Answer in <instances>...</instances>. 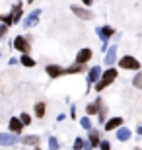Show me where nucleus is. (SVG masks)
Masks as SVG:
<instances>
[{
  "label": "nucleus",
  "mask_w": 142,
  "mask_h": 150,
  "mask_svg": "<svg viewBox=\"0 0 142 150\" xmlns=\"http://www.w3.org/2000/svg\"><path fill=\"white\" fill-rule=\"evenodd\" d=\"M117 76H119V70H117L115 67H107V70H101V76H99V80L93 84L92 88L95 90V92H103L105 88H109L111 84L117 80Z\"/></svg>",
  "instance_id": "obj_1"
},
{
  "label": "nucleus",
  "mask_w": 142,
  "mask_h": 150,
  "mask_svg": "<svg viewBox=\"0 0 142 150\" xmlns=\"http://www.w3.org/2000/svg\"><path fill=\"white\" fill-rule=\"evenodd\" d=\"M117 64L123 70H132V72H138L140 70V61L132 55H125V57H121V59H117Z\"/></svg>",
  "instance_id": "obj_2"
},
{
  "label": "nucleus",
  "mask_w": 142,
  "mask_h": 150,
  "mask_svg": "<svg viewBox=\"0 0 142 150\" xmlns=\"http://www.w3.org/2000/svg\"><path fill=\"white\" fill-rule=\"evenodd\" d=\"M12 47L20 51V55H31V43L25 39V35H16L12 41Z\"/></svg>",
  "instance_id": "obj_3"
},
{
  "label": "nucleus",
  "mask_w": 142,
  "mask_h": 150,
  "mask_svg": "<svg viewBox=\"0 0 142 150\" xmlns=\"http://www.w3.org/2000/svg\"><path fill=\"white\" fill-rule=\"evenodd\" d=\"M101 70H103V68L99 67V64H95V67H92V68H88V70H86V74H88V76H86L88 90H90V88L93 86V84H95V82L99 80V76H101Z\"/></svg>",
  "instance_id": "obj_4"
},
{
  "label": "nucleus",
  "mask_w": 142,
  "mask_h": 150,
  "mask_svg": "<svg viewBox=\"0 0 142 150\" xmlns=\"http://www.w3.org/2000/svg\"><path fill=\"white\" fill-rule=\"evenodd\" d=\"M70 12H72L76 18H80V20H93V12L88 10V8H84V6L72 4V6H70Z\"/></svg>",
  "instance_id": "obj_5"
},
{
  "label": "nucleus",
  "mask_w": 142,
  "mask_h": 150,
  "mask_svg": "<svg viewBox=\"0 0 142 150\" xmlns=\"http://www.w3.org/2000/svg\"><path fill=\"white\" fill-rule=\"evenodd\" d=\"M92 59H93V51L90 49V47H82V49L76 53V61L74 62H78V64H88Z\"/></svg>",
  "instance_id": "obj_6"
},
{
  "label": "nucleus",
  "mask_w": 142,
  "mask_h": 150,
  "mask_svg": "<svg viewBox=\"0 0 142 150\" xmlns=\"http://www.w3.org/2000/svg\"><path fill=\"white\" fill-rule=\"evenodd\" d=\"M20 142V137L14 133H0V146H14Z\"/></svg>",
  "instance_id": "obj_7"
},
{
  "label": "nucleus",
  "mask_w": 142,
  "mask_h": 150,
  "mask_svg": "<svg viewBox=\"0 0 142 150\" xmlns=\"http://www.w3.org/2000/svg\"><path fill=\"white\" fill-rule=\"evenodd\" d=\"M45 72H47V76L49 78H60L64 76V67H60V64H47L45 67Z\"/></svg>",
  "instance_id": "obj_8"
},
{
  "label": "nucleus",
  "mask_w": 142,
  "mask_h": 150,
  "mask_svg": "<svg viewBox=\"0 0 142 150\" xmlns=\"http://www.w3.org/2000/svg\"><path fill=\"white\" fill-rule=\"evenodd\" d=\"M123 123H125V119H123V117H109V119H105L103 129L107 131V133H111V131H115V129H119Z\"/></svg>",
  "instance_id": "obj_9"
},
{
  "label": "nucleus",
  "mask_w": 142,
  "mask_h": 150,
  "mask_svg": "<svg viewBox=\"0 0 142 150\" xmlns=\"http://www.w3.org/2000/svg\"><path fill=\"white\" fill-rule=\"evenodd\" d=\"M39 16H41V8H35V10H33L28 18H25L23 25H25L28 29H33V28H35V25L39 23Z\"/></svg>",
  "instance_id": "obj_10"
},
{
  "label": "nucleus",
  "mask_w": 142,
  "mask_h": 150,
  "mask_svg": "<svg viewBox=\"0 0 142 150\" xmlns=\"http://www.w3.org/2000/svg\"><path fill=\"white\" fill-rule=\"evenodd\" d=\"M132 137V131L125 125H121L119 129H115V139L119 140V142H126V140Z\"/></svg>",
  "instance_id": "obj_11"
},
{
  "label": "nucleus",
  "mask_w": 142,
  "mask_h": 150,
  "mask_svg": "<svg viewBox=\"0 0 142 150\" xmlns=\"http://www.w3.org/2000/svg\"><path fill=\"white\" fill-rule=\"evenodd\" d=\"M8 133H14V134H18V137H22V133H23V125H22V121L18 119V117H10V121H8Z\"/></svg>",
  "instance_id": "obj_12"
},
{
  "label": "nucleus",
  "mask_w": 142,
  "mask_h": 150,
  "mask_svg": "<svg viewBox=\"0 0 142 150\" xmlns=\"http://www.w3.org/2000/svg\"><path fill=\"white\" fill-rule=\"evenodd\" d=\"M103 62L107 67H113V62H117V45H109V49L105 51Z\"/></svg>",
  "instance_id": "obj_13"
},
{
  "label": "nucleus",
  "mask_w": 142,
  "mask_h": 150,
  "mask_svg": "<svg viewBox=\"0 0 142 150\" xmlns=\"http://www.w3.org/2000/svg\"><path fill=\"white\" fill-rule=\"evenodd\" d=\"M99 140H101V133H99L97 129H93V127H92L90 131H88V142L92 144V148H93V150L97 148Z\"/></svg>",
  "instance_id": "obj_14"
},
{
  "label": "nucleus",
  "mask_w": 142,
  "mask_h": 150,
  "mask_svg": "<svg viewBox=\"0 0 142 150\" xmlns=\"http://www.w3.org/2000/svg\"><path fill=\"white\" fill-rule=\"evenodd\" d=\"M23 16V10H22V2L20 4H14L12 6V12H10V18H12V25H16V23H20V20H22Z\"/></svg>",
  "instance_id": "obj_15"
},
{
  "label": "nucleus",
  "mask_w": 142,
  "mask_h": 150,
  "mask_svg": "<svg viewBox=\"0 0 142 150\" xmlns=\"http://www.w3.org/2000/svg\"><path fill=\"white\" fill-rule=\"evenodd\" d=\"M33 115H35V119H43V117L47 115V103H45V101H35Z\"/></svg>",
  "instance_id": "obj_16"
},
{
  "label": "nucleus",
  "mask_w": 142,
  "mask_h": 150,
  "mask_svg": "<svg viewBox=\"0 0 142 150\" xmlns=\"http://www.w3.org/2000/svg\"><path fill=\"white\" fill-rule=\"evenodd\" d=\"M88 67L86 64H78V62H74V64H70V67H64V76L66 74H82L86 72Z\"/></svg>",
  "instance_id": "obj_17"
},
{
  "label": "nucleus",
  "mask_w": 142,
  "mask_h": 150,
  "mask_svg": "<svg viewBox=\"0 0 142 150\" xmlns=\"http://www.w3.org/2000/svg\"><path fill=\"white\" fill-rule=\"evenodd\" d=\"M39 137L37 134H25V137H20V142L25 146H39Z\"/></svg>",
  "instance_id": "obj_18"
},
{
  "label": "nucleus",
  "mask_w": 142,
  "mask_h": 150,
  "mask_svg": "<svg viewBox=\"0 0 142 150\" xmlns=\"http://www.w3.org/2000/svg\"><path fill=\"white\" fill-rule=\"evenodd\" d=\"M18 62H20L22 67H25V68H33L35 64H37V61H35L31 55H20V61Z\"/></svg>",
  "instance_id": "obj_19"
},
{
  "label": "nucleus",
  "mask_w": 142,
  "mask_h": 150,
  "mask_svg": "<svg viewBox=\"0 0 142 150\" xmlns=\"http://www.w3.org/2000/svg\"><path fill=\"white\" fill-rule=\"evenodd\" d=\"M18 119H20V121H22V125L23 127H28V125H31V121H33V117L29 115V113H20V117H18Z\"/></svg>",
  "instance_id": "obj_20"
},
{
  "label": "nucleus",
  "mask_w": 142,
  "mask_h": 150,
  "mask_svg": "<svg viewBox=\"0 0 142 150\" xmlns=\"http://www.w3.org/2000/svg\"><path fill=\"white\" fill-rule=\"evenodd\" d=\"M132 86L136 90H142V70H138L136 76H132Z\"/></svg>",
  "instance_id": "obj_21"
},
{
  "label": "nucleus",
  "mask_w": 142,
  "mask_h": 150,
  "mask_svg": "<svg viewBox=\"0 0 142 150\" xmlns=\"http://www.w3.org/2000/svg\"><path fill=\"white\" fill-rule=\"evenodd\" d=\"M80 125H82L84 131H90V129H92V119H90L88 115H84L82 119H80Z\"/></svg>",
  "instance_id": "obj_22"
},
{
  "label": "nucleus",
  "mask_w": 142,
  "mask_h": 150,
  "mask_svg": "<svg viewBox=\"0 0 142 150\" xmlns=\"http://www.w3.org/2000/svg\"><path fill=\"white\" fill-rule=\"evenodd\" d=\"M105 119H107V107H99V111H97V123H105Z\"/></svg>",
  "instance_id": "obj_23"
},
{
  "label": "nucleus",
  "mask_w": 142,
  "mask_h": 150,
  "mask_svg": "<svg viewBox=\"0 0 142 150\" xmlns=\"http://www.w3.org/2000/svg\"><path fill=\"white\" fill-rule=\"evenodd\" d=\"M47 144H49L51 150H59V148H60V142H59V139H57V137H51Z\"/></svg>",
  "instance_id": "obj_24"
},
{
  "label": "nucleus",
  "mask_w": 142,
  "mask_h": 150,
  "mask_svg": "<svg viewBox=\"0 0 142 150\" xmlns=\"http://www.w3.org/2000/svg\"><path fill=\"white\" fill-rule=\"evenodd\" d=\"M0 23H4V25H8V28H10V25H12L10 14H0Z\"/></svg>",
  "instance_id": "obj_25"
},
{
  "label": "nucleus",
  "mask_w": 142,
  "mask_h": 150,
  "mask_svg": "<svg viewBox=\"0 0 142 150\" xmlns=\"http://www.w3.org/2000/svg\"><path fill=\"white\" fill-rule=\"evenodd\" d=\"M97 150H111V142L109 140H99Z\"/></svg>",
  "instance_id": "obj_26"
},
{
  "label": "nucleus",
  "mask_w": 142,
  "mask_h": 150,
  "mask_svg": "<svg viewBox=\"0 0 142 150\" xmlns=\"http://www.w3.org/2000/svg\"><path fill=\"white\" fill-rule=\"evenodd\" d=\"M82 146H84V139L82 137H76L74 139V150H82Z\"/></svg>",
  "instance_id": "obj_27"
},
{
  "label": "nucleus",
  "mask_w": 142,
  "mask_h": 150,
  "mask_svg": "<svg viewBox=\"0 0 142 150\" xmlns=\"http://www.w3.org/2000/svg\"><path fill=\"white\" fill-rule=\"evenodd\" d=\"M8 35V25H4V23H0V41Z\"/></svg>",
  "instance_id": "obj_28"
},
{
  "label": "nucleus",
  "mask_w": 142,
  "mask_h": 150,
  "mask_svg": "<svg viewBox=\"0 0 142 150\" xmlns=\"http://www.w3.org/2000/svg\"><path fill=\"white\" fill-rule=\"evenodd\" d=\"M76 117H78V107L72 105L70 107V119H76Z\"/></svg>",
  "instance_id": "obj_29"
},
{
  "label": "nucleus",
  "mask_w": 142,
  "mask_h": 150,
  "mask_svg": "<svg viewBox=\"0 0 142 150\" xmlns=\"http://www.w3.org/2000/svg\"><path fill=\"white\" fill-rule=\"evenodd\" d=\"M82 150H93V148H92V144H90L88 140H84V146H82Z\"/></svg>",
  "instance_id": "obj_30"
},
{
  "label": "nucleus",
  "mask_w": 142,
  "mask_h": 150,
  "mask_svg": "<svg viewBox=\"0 0 142 150\" xmlns=\"http://www.w3.org/2000/svg\"><path fill=\"white\" fill-rule=\"evenodd\" d=\"M64 119H66L64 113H59V115H57V121H64Z\"/></svg>",
  "instance_id": "obj_31"
},
{
  "label": "nucleus",
  "mask_w": 142,
  "mask_h": 150,
  "mask_svg": "<svg viewBox=\"0 0 142 150\" xmlns=\"http://www.w3.org/2000/svg\"><path fill=\"white\" fill-rule=\"evenodd\" d=\"M82 4H84V6H92L93 0H82Z\"/></svg>",
  "instance_id": "obj_32"
},
{
  "label": "nucleus",
  "mask_w": 142,
  "mask_h": 150,
  "mask_svg": "<svg viewBox=\"0 0 142 150\" xmlns=\"http://www.w3.org/2000/svg\"><path fill=\"white\" fill-rule=\"evenodd\" d=\"M136 134H138V137H142V125H138V129H136Z\"/></svg>",
  "instance_id": "obj_33"
},
{
  "label": "nucleus",
  "mask_w": 142,
  "mask_h": 150,
  "mask_svg": "<svg viewBox=\"0 0 142 150\" xmlns=\"http://www.w3.org/2000/svg\"><path fill=\"white\" fill-rule=\"evenodd\" d=\"M25 2H28V4H33V2H35V0H25Z\"/></svg>",
  "instance_id": "obj_34"
},
{
  "label": "nucleus",
  "mask_w": 142,
  "mask_h": 150,
  "mask_svg": "<svg viewBox=\"0 0 142 150\" xmlns=\"http://www.w3.org/2000/svg\"><path fill=\"white\" fill-rule=\"evenodd\" d=\"M132 150H142V148H140V146H134V148H132Z\"/></svg>",
  "instance_id": "obj_35"
},
{
  "label": "nucleus",
  "mask_w": 142,
  "mask_h": 150,
  "mask_svg": "<svg viewBox=\"0 0 142 150\" xmlns=\"http://www.w3.org/2000/svg\"><path fill=\"white\" fill-rule=\"evenodd\" d=\"M33 150H41V148H39V146H33Z\"/></svg>",
  "instance_id": "obj_36"
},
{
  "label": "nucleus",
  "mask_w": 142,
  "mask_h": 150,
  "mask_svg": "<svg viewBox=\"0 0 142 150\" xmlns=\"http://www.w3.org/2000/svg\"><path fill=\"white\" fill-rule=\"evenodd\" d=\"M95 150H97V148H95Z\"/></svg>",
  "instance_id": "obj_37"
},
{
  "label": "nucleus",
  "mask_w": 142,
  "mask_h": 150,
  "mask_svg": "<svg viewBox=\"0 0 142 150\" xmlns=\"http://www.w3.org/2000/svg\"><path fill=\"white\" fill-rule=\"evenodd\" d=\"M0 57H2V55H0Z\"/></svg>",
  "instance_id": "obj_38"
}]
</instances>
